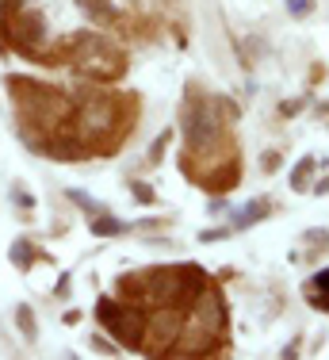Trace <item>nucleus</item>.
<instances>
[{
	"mask_svg": "<svg viewBox=\"0 0 329 360\" xmlns=\"http://www.w3.org/2000/svg\"><path fill=\"white\" fill-rule=\"evenodd\" d=\"M8 92H15V100H20L23 115H27L31 127H46V131H54L58 123L65 119V96L54 89H46V84L39 81H27V77H15V81H8Z\"/></svg>",
	"mask_w": 329,
	"mask_h": 360,
	"instance_id": "nucleus-1",
	"label": "nucleus"
},
{
	"mask_svg": "<svg viewBox=\"0 0 329 360\" xmlns=\"http://www.w3.org/2000/svg\"><path fill=\"white\" fill-rule=\"evenodd\" d=\"M146 291H150L157 303L164 307H180V303H192L207 291V276L192 264H169V269H153L146 276Z\"/></svg>",
	"mask_w": 329,
	"mask_h": 360,
	"instance_id": "nucleus-2",
	"label": "nucleus"
},
{
	"mask_svg": "<svg viewBox=\"0 0 329 360\" xmlns=\"http://www.w3.org/2000/svg\"><path fill=\"white\" fill-rule=\"evenodd\" d=\"M69 50H73V65L81 70L84 77H119L127 70V58L119 54L111 42H103L96 35H77L69 39Z\"/></svg>",
	"mask_w": 329,
	"mask_h": 360,
	"instance_id": "nucleus-3",
	"label": "nucleus"
},
{
	"mask_svg": "<svg viewBox=\"0 0 329 360\" xmlns=\"http://www.w3.org/2000/svg\"><path fill=\"white\" fill-rule=\"evenodd\" d=\"M222 330H226V311H222L219 291H203L195 303V314H192V330H188L184 353H207V345H214L222 338Z\"/></svg>",
	"mask_w": 329,
	"mask_h": 360,
	"instance_id": "nucleus-4",
	"label": "nucleus"
},
{
	"mask_svg": "<svg viewBox=\"0 0 329 360\" xmlns=\"http://www.w3.org/2000/svg\"><path fill=\"white\" fill-rule=\"evenodd\" d=\"M184 134H188V150L195 153H211L222 142V115H219V100H199V104L184 108Z\"/></svg>",
	"mask_w": 329,
	"mask_h": 360,
	"instance_id": "nucleus-5",
	"label": "nucleus"
},
{
	"mask_svg": "<svg viewBox=\"0 0 329 360\" xmlns=\"http://www.w3.org/2000/svg\"><path fill=\"white\" fill-rule=\"evenodd\" d=\"M96 314H100V322L108 326V330L115 333L127 349H138L146 341V319L134 311V307H123V303H115V299H100Z\"/></svg>",
	"mask_w": 329,
	"mask_h": 360,
	"instance_id": "nucleus-6",
	"label": "nucleus"
},
{
	"mask_svg": "<svg viewBox=\"0 0 329 360\" xmlns=\"http://www.w3.org/2000/svg\"><path fill=\"white\" fill-rule=\"evenodd\" d=\"M42 31H46V23L39 12H12V20H8V39L27 58H34V42H42Z\"/></svg>",
	"mask_w": 329,
	"mask_h": 360,
	"instance_id": "nucleus-7",
	"label": "nucleus"
},
{
	"mask_svg": "<svg viewBox=\"0 0 329 360\" xmlns=\"http://www.w3.org/2000/svg\"><path fill=\"white\" fill-rule=\"evenodd\" d=\"M111 123H115V100H92V104H84L81 115H77L81 139H100L103 131H111Z\"/></svg>",
	"mask_w": 329,
	"mask_h": 360,
	"instance_id": "nucleus-8",
	"label": "nucleus"
},
{
	"mask_svg": "<svg viewBox=\"0 0 329 360\" xmlns=\"http://www.w3.org/2000/svg\"><path fill=\"white\" fill-rule=\"evenodd\" d=\"M180 333H184V319H180L172 307L161 311V314H153V319L146 322V338H150L153 349H172L180 341Z\"/></svg>",
	"mask_w": 329,
	"mask_h": 360,
	"instance_id": "nucleus-9",
	"label": "nucleus"
},
{
	"mask_svg": "<svg viewBox=\"0 0 329 360\" xmlns=\"http://www.w3.org/2000/svg\"><path fill=\"white\" fill-rule=\"evenodd\" d=\"M46 150L54 153V158H62V161H73V158H84V142H81V131H58L54 127V134H50V142H46Z\"/></svg>",
	"mask_w": 329,
	"mask_h": 360,
	"instance_id": "nucleus-10",
	"label": "nucleus"
},
{
	"mask_svg": "<svg viewBox=\"0 0 329 360\" xmlns=\"http://www.w3.org/2000/svg\"><path fill=\"white\" fill-rule=\"evenodd\" d=\"M307 299L318 311H329V272H318V276L307 280Z\"/></svg>",
	"mask_w": 329,
	"mask_h": 360,
	"instance_id": "nucleus-11",
	"label": "nucleus"
},
{
	"mask_svg": "<svg viewBox=\"0 0 329 360\" xmlns=\"http://www.w3.org/2000/svg\"><path fill=\"white\" fill-rule=\"evenodd\" d=\"M15 326H20V333H23L27 341H39V326H34V311H31L27 303H20V307H15Z\"/></svg>",
	"mask_w": 329,
	"mask_h": 360,
	"instance_id": "nucleus-12",
	"label": "nucleus"
},
{
	"mask_svg": "<svg viewBox=\"0 0 329 360\" xmlns=\"http://www.w3.org/2000/svg\"><path fill=\"white\" fill-rule=\"evenodd\" d=\"M314 169H318V165H314V158H302V161H299V169L291 173V188H299V192H302V188H307V176L314 173Z\"/></svg>",
	"mask_w": 329,
	"mask_h": 360,
	"instance_id": "nucleus-13",
	"label": "nucleus"
},
{
	"mask_svg": "<svg viewBox=\"0 0 329 360\" xmlns=\"http://www.w3.org/2000/svg\"><path fill=\"white\" fill-rule=\"evenodd\" d=\"M12 261L20 264V269H31V261H34V245H31V242H15V245H12Z\"/></svg>",
	"mask_w": 329,
	"mask_h": 360,
	"instance_id": "nucleus-14",
	"label": "nucleus"
},
{
	"mask_svg": "<svg viewBox=\"0 0 329 360\" xmlns=\"http://www.w3.org/2000/svg\"><path fill=\"white\" fill-rule=\"evenodd\" d=\"M123 222H119V219H111V215H100L96 222H92V234H123Z\"/></svg>",
	"mask_w": 329,
	"mask_h": 360,
	"instance_id": "nucleus-15",
	"label": "nucleus"
},
{
	"mask_svg": "<svg viewBox=\"0 0 329 360\" xmlns=\"http://www.w3.org/2000/svg\"><path fill=\"white\" fill-rule=\"evenodd\" d=\"M261 215H268V207H264V203H249V207L238 215V226H249V222H253V219H261Z\"/></svg>",
	"mask_w": 329,
	"mask_h": 360,
	"instance_id": "nucleus-16",
	"label": "nucleus"
},
{
	"mask_svg": "<svg viewBox=\"0 0 329 360\" xmlns=\"http://www.w3.org/2000/svg\"><path fill=\"white\" fill-rule=\"evenodd\" d=\"M288 12L295 15V20H307V15L314 12V0H288Z\"/></svg>",
	"mask_w": 329,
	"mask_h": 360,
	"instance_id": "nucleus-17",
	"label": "nucleus"
},
{
	"mask_svg": "<svg viewBox=\"0 0 329 360\" xmlns=\"http://www.w3.org/2000/svg\"><path fill=\"white\" fill-rule=\"evenodd\" d=\"M81 4L92 20H108V4H103V0H81Z\"/></svg>",
	"mask_w": 329,
	"mask_h": 360,
	"instance_id": "nucleus-18",
	"label": "nucleus"
},
{
	"mask_svg": "<svg viewBox=\"0 0 329 360\" xmlns=\"http://www.w3.org/2000/svg\"><path fill=\"white\" fill-rule=\"evenodd\" d=\"M69 200H73V203H77V207H81V211H89V215H96V211H100L96 203H92L89 195H84V192H69Z\"/></svg>",
	"mask_w": 329,
	"mask_h": 360,
	"instance_id": "nucleus-19",
	"label": "nucleus"
},
{
	"mask_svg": "<svg viewBox=\"0 0 329 360\" xmlns=\"http://www.w3.org/2000/svg\"><path fill=\"white\" fill-rule=\"evenodd\" d=\"M164 146H169V131H164V134H161V139H157V142H153V146H150V161H161V153H164Z\"/></svg>",
	"mask_w": 329,
	"mask_h": 360,
	"instance_id": "nucleus-20",
	"label": "nucleus"
},
{
	"mask_svg": "<svg viewBox=\"0 0 329 360\" xmlns=\"http://www.w3.org/2000/svg\"><path fill=\"white\" fill-rule=\"evenodd\" d=\"M134 200L138 203H153V188L150 184H134Z\"/></svg>",
	"mask_w": 329,
	"mask_h": 360,
	"instance_id": "nucleus-21",
	"label": "nucleus"
},
{
	"mask_svg": "<svg viewBox=\"0 0 329 360\" xmlns=\"http://www.w3.org/2000/svg\"><path fill=\"white\" fill-rule=\"evenodd\" d=\"M12 192H15V203H20V207H31V192L23 184H12Z\"/></svg>",
	"mask_w": 329,
	"mask_h": 360,
	"instance_id": "nucleus-22",
	"label": "nucleus"
},
{
	"mask_svg": "<svg viewBox=\"0 0 329 360\" xmlns=\"http://www.w3.org/2000/svg\"><path fill=\"white\" fill-rule=\"evenodd\" d=\"M276 165H280V153H264V169H268V173H272Z\"/></svg>",
	"mask_w": 329,
	"mask_h": 360,
	"instance_id": "nucleus-23",
	"label": "nucleus"
},
{
	"mask_svg": "<svg viewBox=\"0 0 329 360\" xmlns=\"http://www.w3.org/2000/svg\"><path fill=\"white\" fill-rule=\"evenodd\" d=\"M219 238H226V230H207L203 242H219Z\"/></svg>",
	"mask_w": 329,
	"mask_h": 360,
	"instance_id": "nucleus-24",
	"label": "nucleus"
},
{
	"mask_svg": "<svg viewBox=\"0 0 329 360\" xmlns=\"http://www.w3.org/2000/svg\"><path fill=\"white\" fill-rule=\"evenodd\" d=\"M20 4H23V0H0V8H4V12H15Z\"/></svg>",
	"mask_w": 329,
	"mask_h": 360,
	"instance_id": "nucleus-25",
	"label": "nucleus"
},
{
	"mask_svg": "<svg viewBox=\"0 0 329 360\" xmlns=\"http://www.w3.org/2000/svg\"><path fill=\"white\" fill-rule=\"evenodd\" d=\"M329 192V176L325 180H318V184H314V195H325Z\"/></svg>",
	"mask_w": 329,
	"mask_h": 360,
	"instance_id": "nucleus-26",
	"label": "nucleus"
}]
</instances>
